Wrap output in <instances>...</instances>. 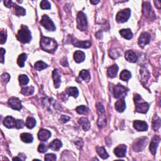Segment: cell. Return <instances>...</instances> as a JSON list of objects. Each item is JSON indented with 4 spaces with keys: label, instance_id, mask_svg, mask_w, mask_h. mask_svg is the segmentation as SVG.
<instances>
[{
    "label": "cell",
    "instance_id": "43",
    "mask_svg": "<svg viewBox=\"0 0 161 161\" xmlns=\"http://www.w3.org/2000/svg\"><path fill=\"white\" fill-rule=\"evenodd\" d=\"M48 147L46 146L44 144H40L38 148V151L40 153H44L48 151Z\"/></svg>",
    "mask_w": 161,
    "mask_h": 161
},
{
    "label": "cell",
    "instance_id": "23",
    "mask_svg": "<svg viewBox=\"0 0 161 161\" xmlns=\"http://www.w3.org/2000/svg\"><path fill=\"white\" fill-rule=\"evenodd\" d=\"M126 108V103L124 98H121V99L117 101L115 103V109L118 112H123Z\"/></svg>",
    "mask_w": 161,
    "mask_h": 161
},
{
    "label": "cell",
    "instance_id": "18",
    "mask_svg": "<svg viewBox=\"0 0 161 161\" xmlns=\"http://www.w3.org/2000/svg\"><path fill=\"white\" fill-rule=\"evenodd\" d=\"M125 59H126L127 60L130 62L135 63L138 61V57H137L136 53L132 50L127 51L126 53H125Z\"/></svg>",
    "mask_w": 161,
    "mask_h": 161
},
{
    "label": "cell",
    "instance_id": "32",
    "mask_svg": "<svg viewBox=\"0 0 161 161\" xmlns=\"http://www.w3.org/2000/svg\"><path fill=\"white\" fill-rule=\"evenodd\" d=\"M34 88L33 86H30L22 88L21 93L23 95H25V96H30V95H32L34 93Z\"/></svg>",
    "mask_w": 161,
    "mask_h": 161
},
{
    "label": "cell",
    "instance_id": "28",
    "mask_svg": "<svg viewBox=\"0 0 161 161\" xmlns=\"http://www.w3.org/2000/svg\"><path fill=\"white\" fill-rule=\"evenodd\" d=\"M20 138L23 142L25 143H32L33 140L32 135L28 133H23L21 134Z\"/></svg>",
    "mask_w": 161,
    "mask_h": 161
},
{
    "label": "cell",
    "instance_id": "19",
    "mask_svg": "<svg viewBox=\"0 0 161 161\" xmlns=\"http://www.w3.org/2000/svg\"><path fill=\"white\" fill-rule=\"evenodd\" d=\"M16 120L11 116H8L5 118L3 122V124L6 127L8 128H13L15 127Z\"/></svg>",
    "mask_w": 161,
    "mask_h": 161
},
{
    "label": "cell",
    "instance_id": "4",
    "mask_svg": "<svg viewBox=\"0 0 161 161\" xmlns=\"http://www.w3.org/2000/svg\"><path fill=\"white\" fill-rule=\"evenodd\" d=\"M97 113L98 114V125L100 128H103L106 126V115L105 110L103 105L99 103L96 105Z\"/></svg>",
    "mask_w": 161,
    "mask_h": 161
},
{
    "label": "cell",
    "instance_id": "16",
    "mask_svg": "<svg viewBox=\"0 0 161 161\" xmlns=\"http://www.w3.org/2000/svg\"><path fill=\"white\" fill-rule=\"evenodd\" d=\"M127 152V146L125 145H120L116 147L114 153L118 157H124Z\"/></svg>",
    "mask_w": 161,
    "mask_h": 161
},
{
    "label": "cell",
    "instance_id": "12",
    "mask_svg": "<svg viewBox=\"0 0 161 161\" xmlns=\"http://www.w3.org/2000/svg\"><path fill=\"white\" fill-rule=\"evenodd\" d=\"M151 40V35L147 32L142 33L139 39V45L141 47H144L145 45L149 44Z\"/></svg>",
    "mask_w": 161,
    "mask_h": 161
},
{
    "label": "cell",
    "instance_id": "36",
    "mask_svg": "<svg viewBox=\"0 0 161 161\" xmlns=\"http://www.w3.org/2000/svg\"><path fill=\"white\" fill-rule=\"evenodd\" d=\"M27 57V56L25 53H22L21 55H20L19 58H18V61H17L18 64L20 65V67L23 68V66H24L25 62L26 61Z\"/></svg>",
    "mask_w": 161,
    "mask_h": 161
},
{
    "label": "cell",
    "instance_id": "20",
    "mask_svg": "<svg viewBox=\"0 0 161 161\" xmlns=\"http://www.w3.org/2000/svg\"><path fill=\"white\" fill-rule=\"evenodd\" d=\"M52 78L53 80V83H54V86L56 88L60 87L61 85V76L59 75L58 70L54 69L52 73Z\"/></svg>",
    "mask_w": 161,
    "mask_h": 161
},
{
    "label": "cell",
    "instance_id": "31",
    "mask_svg": "<svg viewBox=\"0 0 161 161\" xmlns=\"http://www.w3.org/2000/svg\"><path fill=\"white\" fill-rule=\"evenodd\" d=\"M79 76L83 80L86 82H89L91 79L90 74H89V72L87 70H82L79 73Z\"/></svg>",
    "mask_w": 161,
    "mask_h": 161
},
{
    "label": "cell",
    "instance_id": "17",
    "mask_svg": "<svg viewBox=\"0 0 161 161\" xmlns=\"http://www.w3.org/2000/svg\"><path fill=\"white\" fill-rule=\"evenodd\" d=\"M51 136V133L49 130L45 129L40 130L38 134V137L39 140L42 141H47Z\"/></svg>",
    "mask_w": 161,
    "mask_h": 161
},
{
    "label": "cell",
    "instance_id": "26",
    "mask_svg": "<svg viewBox=\"0 0 161 161\" xmlns=\"http://www.w3.org/2000/svg\"><path fill=\"white\" fill-rule=\"evenodd\" d=\"M12 7H13L15 8V13L16 16H19L25 15L26 11H25V10L23 8L15 4L14 3H13V4H12Z\"/></svg>",
    "mask_w": 161,
    "mask_h": 161
},
{
    "label": "cell",
    "instance_id": "15",
    "mask_svg": "<svg viewBox=\"0 0 161 161\" xmlns=\"http://www.w3.org/2000/svg\"><path fill=\"white\" fill-rule=\"evenodd\" d=\"M159 142H160V138L159 136H154V138L152 139V141H151V145H150V151H151V152L154 155V156H155L156 154V152H157V147L159 144Z\"/></svg>",
    "mask_w": 161,
    "mask_h": 161
},
{
    "label": "cell",
    "instance_id": "21",
    "mask_svg": "<svg viewBox=\"0 0 161 161\" xmlns=\"http://www.w3.org/2000/svg\"><path fill=\"white\" fill-rule=\"evenodd\" d=\"M118 71V67L116 64L111 65L110 67L108 68V70H107V74L111 77V78H114L117 75Z\"/></svg>",
    "mask_w": 161,
    "mask_h": 161
},
{
    "label": "cell",
    "instance_id": "1",
    "mask_svg": "<svg viewBox=\"0 0 161 161\" xmlns=\"http://www.w3.org/2000/svg\"><path fill=\"white\" fill-rule=\"evenodd\" d=\"M40 47L44 51L53 53L57 48V44L52 39L49 37H43L40 41Z\"/></svg>",
    "mask_w": 161,
    "mask_h": 161
},
{
    "label": "cell",
    "instance_id": "37",
    "mask_svg": "<svg viewBox=\"0 0 161 161\" xmlns=\"http://www.w3.org/2000/svg\"><path fill=\"white\" fill-rule=\"evenodd\" d=\"M47 67H48V65L43 61H38L35 64V69L37 70H42Z\"/></svg>",
    "mask_w": 161,
    "mask_h": 161
},
{
    "label": "cell",
    "instance_id": "9",
    "mask_svg": "<svg viewBox=\"0 0 161 161\" xmlns=\"http://www.w3.org/2000/svg\"><path fill=\"white\" fill-rule=\"evenodd\" d=\"M127 88L122 85L118 84L113 88V93L116 98H124L127 93Z\"/></svg>",
    "mask_w": 161,
    "mask_h": 161
},
{
    "label": "cell",
    "instance_id": "8",
    "mask_svg": "<svg viewBox=\"0 0 161 161\" xmlns=\"http://www.w3.org/2000/svg\"><path fill=\"white\" fill-rule=\"evenodd\" d=\"M131 11L129 8L124 9L118 12L116 16V20L119 23H124L129 19Z\"/></svg>",
    "mask_w": 161,
    "mask_h": 161
},
{
    "label": "cell",
    "instance_id": "47",
    "mask_svg": "<svg viewBox=\"0 0 161 161\" xmlns=\"http://www.w3.org/2000/svg\"><path fill=\"white\" fill-rule=\"evenodd\" d=\"M5 53V50L3 48H1V62L3 63L4 62V55Z\"/></svg>",
    "mask_w": 161,
    "mask_h": 161
},
{
    "label": "cell",
    "instance_id": "46",
    "mask_svg": "<svg viewBox=\"0 0 161 161\" xmlns=\"http://www.w3.org/2000/svg\"><path fill=\"white\" fill-rule=\"evenodd\" d=\"M69 120H70V118L68 116H65V115H62L60 118V122H61L63 123L68 122Z\"/></svg>",
    "mask_w": 161,
    "mask_h": 161
},
{
    "label": "cell",
    "instance_id": "5",
    "mask_svg": "<svg viewBox=\"0 0 161 161\" xmlns=\"http://www.w3.org/2000/svg\"><path fill=\"white\" fill-rule=\"evenodd\" d=\"M147 143L148 139L145 137H141V138L137 139L133 144V150L137 152L142 151L147 145Z\"/></svg>",
    "mask_w": 161,
    "mask_h": 161
},
{
    "label": "cell",
    "instance_id": "25",
    "mask_svg": "<svg viewBox=\"0 0 161 161\" xmlns=\"http://www.w3.org/2000/svg\"><path fill=\"white\" fill-rule=\"evenodd\" d=\"M62 145V142L61 140H59L58 139H56L54 140H53L49 145V148H50L52 150L55 151H58L59 149L61 148Z\"/></svg>",
    "mask_w": 161,
    "mask_h": 161
},
{
    "label": "cell",
    "instance_id": "2",
    "mask_svg": "<svg viewBox=\"0 0 161 161\" xmlns=\"http://www.w3.org/2000/svg\"><path fill=\"white\" fill-rule=\"evenodd\" d=\"M17 39L23 44H27L31 41V32L27 26L22 25L21 28L17 33Z\"/></svg>",
    "mask_w": 161,
    "mask_h": 161
},
{
    "label": "cell",
    "instance_id": "48",
    "mask_svg": "<svg viewBox=\"0 0 161 161\" xmlns=\"http://www.w3.org/2000/svg\"><path fill=\"white\" fill-rule=\"evenodd\" d=\"M99 2V1H90V3L93 4H96Z\"/></svg>",
    "mask_w": 161,
    "mask_h": 161
},
{
    "label": "cell",
    "instance_id": "44",
    "mask_svg": "<svg viewBox=\"0 0 161 161\" xmlns=\"http://www.w3.org/2000/svg\"><path fill=\"white\" fill-rule=\"evenodd\" d=\"M56 160V156L53 154H47L45 157V160H52L54 161Z\"/></svg>",
    "mask_w": 161,
    "mask_h": 161
},
{
    "label": "cell",
    "instance_id": "7",
    "mask_svg": "<svg viewBox=\"0 0 161 161\" xmlns=\"http://www.w3.org/2000/svg\"><path fill=\"white\" fill-rule=\"evenodd\" d=\"M40 24L49 31H55L56 29L54 23L50 18L46 15H44L42 18Z\"/></svg>",
    "mask_w": 161,
    "mask_h": 161
},
{
    "label": "cell",
    "instance_id": "34",
    "mask_svg": "<svg viewBox=\"0 0 161 161\" xmlns=\"http://www.w3.org/2000/svg\"><path fill=\"white\" fill-rule=\"evenodd\" d=\"M132 77V74H131V73L130 71L127 70H124L120 74V79L123 81H126L130 79Z\"/></svg>",
    "mask_w": 161,
    "mask_h": 161
},
{
    "label": "cell",
    "instance_id": "33",
    "mask_svg": "<svg viewBox=\"0 0 161 161\" xmlns=\"http://www.w3.org/2000/svg\"><path fill=\"white\" fill-rule=\"evenodd\" d=\"M36 125V120L32 117H28L26 120V126L28 128L32 129Z\"/></svg>",
    "mask_w": 161,
    "mask_h": 161
},
{
    "label": "cell",
    "instance_id": "6",
    "mask_svg": "<svg viewBox=\"0 0 161 161\" xmlns=\"http://www.w3.org/2000/svg\"><path fill=\"white\" fill-rule=\"evenodd\" d=\"M77 28L81 31H86L88 28V22L86 15L81 11L78 13L77 16Z\"/></svg>",
    "mask_w": 161,
    "mask_h": 161
},
{
    "label": "cell",
    "instance_id": "27",
    "mask_svg": "<svg viewBox=\"0 0 161 161\" xmlns=\"http://www.w3.org/2000/svg\"><path fill=\"white\" fill-rule=\"evenodd\" d=\"M122 36L127 40H130L133 37V33L130 29H122L120 31Z\"/></svg>",
    "mask_w": 161,
    "mask_h": 161
},
{
    "label": "cell",
    "instance_id": "40",
    "mask_svg": "<svg viewBox=\"0 0 161 161\" xmlns=\"http://www.w3.org/2000/svg\"><path fill=\"white\" fill-rule=\"evenodd\" d=\"M40 7L43 10H49V9H50L51 6H50V3L48 1L44 0V1H42L40 3Z\"/></svg>",
    "mask_w": 161,
    "mask_h": 161
},
{
    "label": "cell",
    "instance_id": "38",
    "mask_svg": "<svg viewBox=\"0 0 161 161\" xmlns=\"http://www.w3.org/2000/svg\"><path fill=\"white\" fill-rule=\"evenodd\" d=\"M19 82L21 86L27 85L29 82V78L27 76L22 74L19 76Z\"/></svg>",
    "mask_w": 161,
    "mask_h": 161
},
{
    "label": "cell",
    "instance_id": "10",
    "mask_svg": "<svg viewBox=\"0 0 161 161\" xmlns=\"http://www.w3.org/2000/svg\"><path fill=\"white\" fill-rule=\"evenodd\" d=\"M143 13L147 19H152V17H155L152 7L148 2H144L143 3Z\"/></svg>",
    "mask_w": 161,
    "mask_h": 161
},
{
    "label": "cell",
    "instance_id": "24",
    "mask_svg": "<svg viewBox=\"0 0 161 161\" xmlns=\"http://www.w3.org/2000/svg\"><path fill=\"white\" fill-rule=\"evenodd\" d=\"M74 59L75 61L77 63H80V62H83L85 59V53L80 50L76 51L74 54Z\"/></svg>",
    "mask_w": 161,
    "mask_h": 161
},
{
    "label": "cell",
    "instance_id": "42",
    "mask_svg": "<svg viewBox=\"0 0 161 161\" xmlns=\"http://www.w3.org/2000/svg\"><path fill=\"white\" fill-rule=\"evenodd\" d=\"M25 125V122L22 120H16L15 123V127L18 129H20L23 128Z\"/></svg>",
    "mask_w": 161,
    "mask_h": 161
},
{
    "label": "cell",
    "instance_id": "22",
    "mask_svg": "<svg viewBox=\"0 0 161 161\" xmlns=\"http://www.w3.org/2000/svg\"><path fill=\"white\" fill-rule=\"evenodd\" d=\"M78 123L85 131H88L91 128L90 122L86 118H81L79 119Z\"/></svg>",
    "mask_w": 161,
    "mask_h": 161
},
{
    "label": "cell",
    "instance_id": "30",
    "mask_svg": "<svg viewBox=\"0 0 161 161\" xmlns=\"http://www.w3.org/2000/svg\"><path fill=\"white\" fill-rule=\"evenodd\" d=\"M96 151L98 154H99V156L102 159H106L109 157V155L106 152V151L105 150V148L104 147H98L96 148Z\"/></svg>",
    "mask_w": 161,
    "mask_h": 161
},
{
    "label": "cell",
    "instance_id": "29",
    "mask_svg": "<svg viewBox=\"0 0 161 161\" xmlns=\"http://www.w3.org/2000/svg\"><path fill=\"white\" fill-rule=\"evenodd\" d=\"M160 127V118L157 115H155L152 119V128L154 130H157Z\"/></svg>",
    "mask_w": 161,
    "mask_h": 161
},
{
    "label": "cell",
    "instance_id": "13",
    "mask_svg": "<svg viewBox=\"0 0 161 161\" xmlns=\"http://www.w3.org/2000/svg\"><path fill=\"white\" fill-rule=\"evenodd\" d=\"M72 44L75 47L83 49H88L91 46V42L90 41H79L75 39L72 40Z\"/></svg>",
    "mask_w": 161,
    "mask_h": 161
},
{
    "label": "cell",
    "instance_id": "3",
    "mask_svg": "<svg viewBox=\"0 0 161 161\" xmlns=\"http://www.w3.org/2000/svg\"><path fill=\"white\" fill-rule=\"evenodd\" d=\"M134 101L136 106V111L141 113H146L149 109V105L142 99L138 94L134 96Z\"/></svg>",
    "mask_w": 161,
    "mask_h": 161
},
{
    "label": "cell",
    "instance_id": "11",
    "mask_svg": "<svg viewBox=\"0 0 161 161\" xmlns=\"http://www.w3.org/2000/svg\"><path fill=\"white\" fill-rule=\"evenodd\" d=\"M8 104L13 110H20L22 108L21 101L17 98L12 97L10 98L8 100Z\"/></svg>",
    "mask_w": 161,
    "mask_h": 161
},
{
    "label": "cell",
    "instance_id": "35",
    "mask_svg": "<svg viewBox=\"0 0 161 161\" xmlns=\"http://www.w3.org/2000/svg\"><path fill=\"white\" fill-rule=\"evenodd\" d=\"M68 93L69 96H73L74 98H77L79 95V91L76 87H70L68 89Z\"/></svg>",
    "mask_w": 161,
    "mask_h": 161
},
{
    "label": "cell",
    "instance_id": "45",
    "mask_svg": "<svg viewBox=\"0 0 161 161\" xmlns=\"http://www.w3.org/2000/svg\"><path fill=\"white\" fill-rule=\"evenodd\" d=\"M10 76L7 73H4L2 76H1V79L2 81L5 83H7L9 82L10 81Z\"/></svg>",
    "mask_w": 161,
    "mask_h": 161
},
{
    "label": "cell",
    "instance_id": "39",
    "mask_svg": "<svg viewBox=\"0 0 161 161\" xmlns=\"http://www.w3.org/2000/svg\"><path fill=\"white\" fill-rule=\"evenodd\" d=\"M76 111L81 115H87L88 113V109L86 106L82 105L77 107Z\"/></svg>",
    "mask_w": 161,
    "mask_h": 161
},
{
    "label": "cell",
    "instance_id": "14",
    "mask_svg": "<svg viewBox=\"0 0 161 161\" xmlns=\"http://www.w3.org/2000/svg\"><path fill=\"white\" fill-rule=\"evenodd\" d=\"M134 127L137 131H139V132H145L148 129L147 123L144 121L135 120L134 122Z\"/></svg>",
    "mask_w": 161,
    "mask_h": 161
},
{
    "label": "cell",
    "instance_id": "41",
    "mask_svg": "<svg viewBox=\"0 0 161 161\" xmlns=\"http://www.w3.org/2000/svg\"><path fill=\"white\" fill-rule=\"evenodd\" d=\"M7 33L5 32V31L1 30V33H0V39H1V44H3L6 42V40H7Z\"/></svg>",
    "mask_w": 161,
    "mask_h": 161
}]
</instances>
